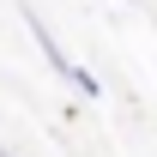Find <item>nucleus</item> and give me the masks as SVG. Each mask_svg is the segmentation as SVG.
<instances>
[{
  "mask_svg": "<svg viewBox=\"0 0 157 157\" xmlns=\"http://www.w3.org/2000/svg\"><path fill=\"white\" fill-rule=\"evenodd\" d=\"M24 24H30V36H36V48H42V60H48V67H55V73L67 78V85H73L78 97H103V85H97V78H91V73H85V67H78V60L67 55L60 42H55V30H48V24L36 18V12H24Z\"/></svg>",
  "mask_w": 157,
  "mask_h": 157,
  "instance_id": "1",
  "label": "nucleus"
},
{
  "mask_svg": "<svg viewBox=\"0 0 157 157\" xmlns=\"http://www.w3.org/2000/svg\"><path fill=\"white\" fill-rule=\"evenodd\" d=\"M0 157H12V151H6V145H0Z\"/></svg>",
  "mask_w": 157,
  "mask_h": 157,
  "instance_id": "2",
  "label": "nucleus"
}]
</instances>
